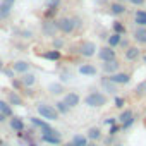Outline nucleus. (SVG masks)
I'll return each instance as SVG.
<instances>
[{
	"label": "nucleus",
	"instance_id": "7ed1b4c3",
	"mask_svg": "<svg viewBox=\"0 0 146 146\" xmlns=\"http://www.w3.org/2000/svg\"><path fill=\"white\" fill-rule=\"evenodd\" d=\"M38 113H40L41 119H45V120H57V119H58V112H57L53 107L46 105V103H40V105H38Z\"/></svg>",
	"mask_w": 146,
	"mask_h": 146
},
{
	"label": "nucleus",
	"instance_id": "c756f323",
	"mask_svg": "<svg viewBox=\"0 0 146 146\" xmlns=\"http://www.w3.org/2000/svg\"><path fill=\"white\" fill-rule=\"evenodd\" d=\"M113 33H117V35H124V33H125V26L120 24V23H113Z\"/></svg>",
	"mask_w": 146,
	"mask_h": 146
},
{
	"label": "nucleus",
	"instance_id": "e433bc0d",
	"mask_svg": "<svg viewBox=\"0 0 146 146\" xmlns=\"http://www.w3.org/2000/svg\"><path fill=\"white\" fill-rule=\"evenodd\" d=\"M70 79V74H67V72H62V81H69Z\"/></svg>",
	"mask_w": 146,
	"mask_h": 146
},
{
	"label": "nucleus",
	"instance_id": "39448f33",
	"mask_svg": "<svg viewBox=\"0 0 146 146\" xmlns=\"http://www.w3.org/2000/svg\"><path fill=\"white\" fill-rule=\"evenodd\" d=\"M98 58L103 60V62L115 60V50H112L110 46H103V48H100V52H98Z\"/></svg>",
	"mask_w": 146,
	"mask_h": 146
},
{
	"label": "nucleus",
	"instance_id": "2eb2a0df",
	"mask_svg": "<svg viewBox=\"0 0 146 146\" xmlns=\"http://www.w3.org/2000/svg\"><path fill=\"white\" fill-rule=\"evenodd\" d=\"M41 57H43V58H46V60L55 62V60H58V58H60V50H50V52H45V53H41Z\"/></svg>",
	"mask_w": 146,
	"mask_h": 146
},
{
	"label": "nucleus",
	"instance_id": "a19ab883",
	"mask_svg": "<svg viewBox=\"0 0 146 146\" xmlns=\"http://www.w3.org/2000/svg\"><path fill=\"white\" fill-rule=\"evenodd\" d=\"M2 67H4V62H2V58H0V70H2Z\"/></svg>",
	"mask_w": 146,
	"mask_h": 146
},
{
	"label": "nucleus",
	"instance_id": "a18cd8bd",
	"mask_svg": "<svg viewBox=\"0 0 146 146\" xmlns=\"http://www.w3.org/2000/svg\"><path fill=\"white\" fill-rule=\"evenodd\" d=\"M144 90H146V88H144Z\"/></svg>",
	"mask_w": 146,
	"mask_h": 146
},
{
	"label": "nucleus",
	"instance_id": "4468645a",
	"mask_svg": "<svg viewBox=\"0 0 146 146\" xmlns=\"http://www.w3.org/2000/svg\"><path fill=\"white\" fill-rule=\"evenodd\" d=\"M134 40L137 43H146V28H137L134 31Z\"/></svg>",
	"mask_w": 146,
	"mask_h": 146
},
{
	"label": "nucleus",
	"instance_id": "f8f14e48",
	"mask_svg": "<svg viewBox=\"0 0 146 146\" xmlns=\"http://www.w3.org/2000/svg\"><path fill=\"white\" fill-rule=\"evenodd\" d=\"M117 69H119V62L117 60H110V62H105L103 64V70L107 72V74H110V76L113 74Z\"/></svg>",
	"mask_w": 146,
	"mask_h": 146
},
{
	"label": "nucleus",
	"instance_id": "423d86ee",
	"mask_svg": "<svg viewBox=\"0 0 146 146\" xmlns=\"http://www.w3.org/2000/svg\"><path fill=\"white\" fill-rule=\"evenodd\" d=\"M108 81H112L113 84H125L131 81V76L127 74V72H119V74H112L108 78Z\"/></svg>",
	"mask_w": 146,
	"mask_h": 146
},
{
	"label": "nucleus",
	"instance_id": "2f4dec72",
	"mask_svg": "<svg viewBox=\"0 0 146 146\" xmlns=\"http://www.w3.org/2000/svg\"><path fill=\"white\" fill-rule=\"evenodd\" d=\"M134 120H136V119H134V117H132V119H129V120H127V122H124V124H122V125H120V127H122V129H129V127H131V125H132V124H134Z\"/></svg>",
	"mask_w": 146,
	"mask_h": 146
},
{
	"label": "nucleus",
	"instance_id": "ddd939ff",
	"mask_svg": "<svg viewBox=\"0 0 146 146\" xmlns=\"http://www.w3.org/2000/svg\"><path fill=\"white\" fill-rule=\"evenodd\" d=\"M110 12H112L113 16H120V14L125 12V7H124L120 2H113V4H110Z\"/></svg>",
	"mask_w": 146,
	"mask_h": 146
},
{
	"label": "nucleus",
	"instance_id": "7c9ffc66",
	"mask_svg": "<svg viewBox=\"0 0 146 146\" xmlns=\"http://www.w3.org/2000/svg\"><path fill=\"white\" fill-rule=\"evenodd\" d=\"M103 86L107 88V91H110V93H115V88H113V83H112V81L105 79V81H103Z\"/></svg>",
	"mask_w": 146,
	"mask_h": 146
},
{
	"label": "nucleus",
	"instance_id": "412c9836",
	"mask_svg": "<svg viewBox=\"0 0 146 146\" xmlns=\"http://www.w3.org/2000/svg\"><path fill=\"white\" fill-rule=\"evenodd\" d=\"M122 35H117V33H113V35H110L108 36V46L110 48H113V46H117V45H120V38Z\"/></svg>",
	"mask_w": 146,
	"mask_h": 146
},
{
	"label": "nucleus",
	"instance_id": "72a5a7b5",
	"mask_svg": "<svg viewBox=\"0 0 146 146\" xmlns=\"http://www.w3.org/2000/svg\"><path fill=\"white\" fill-rule=\"evenodd\" d=\"M115 107H117V108H122V107H124V100H122L120 96L115 98Z\"/></svg>",
	"mask_w": 146,
	"mask_h": 146
},
{
	"label": "nucleus",
	"instance_id": "ea45409f",
	"mask_svg": "<svg viewBox=\"0 0 146 146\" xmlns=\"http://www.w3.org/2000/svg\"><path fill=\"white\" fill-rule=\"evenodd\" d=\"M4 120H5V115H4V113H0V122H4Z\"/></svg>",
	"mask_w": 146,
	"mask_h": 146
},
{
	"label": "nucleus",
	"instance_id": "4c0bfd02",
	"mask_svg": "<svg viewBox=\"0 0 146 146\" xmlns=\"http://www.w3.org/2000/svg\"><path fill=\"white\" fill-rule=\"evenodd\" d=\"M129 2H131V4H134V5H143L144 0H129Z\"/></svg>",
	"mask_w": 146,
	"mask_h": 146
},
{
	"label": "nucleus",
	"instance_id": "0eeeda50",
	"mask_svg": "<svg viewBox=\"0 0 146 146\" xmlns=\"http://www.w3.org/2000/svg\"><path fill=\"white\" fill-rule=\"evenodd\" d=\"M41 141H43V143H48V144H52V146L62 144V137H60L58 132H57V134H41Z\"/></svg>",
	"mask_w": 146,
	"mask_h": 146
},
{
	"label": "nucleus",
	"instance_id": "393cba45",
	"mask_svg": "<svg viewBox=\"0 0 146 146\" xmlns=\"http://www.w3.org/2000/svg\"><path fill=\"white\" fill-rule=\"evenodd\" d=\"M9 103H11V105L21 107V105H23V98H21L17 93H11V95H9Z\"/></svg>",
	"mask_w": 146,
	"mask_h": 146
},
{
	"label": "nucleus",
	"instance_id": "5701e85b",
	"mask_svg": "<svg viewBox=\"0 0 146 146\" xmlns=\"http://www.w3.org/2000/svg\"><path fill=\"white\" fill-rule=\"evenodd\" d=\"M35 83H36L35 74H28V72H26V74L23 76V84H24V86H28V88H29V86H33Z\"/></svg>",
	"mask_w": 146,
	"mask_h": 146
},
{
	"label": "nucleus",
	"instance_id": "a211bd4d",
	"mask_svg": "<svg viewBox=\"0 0 146 146\" xmlns=\"http://www.w3.org/2000/svg\"><path fill=\"white\" fill-rule=\"evenodd\" d=\"M137 57H139V50L136 46H129L127 52H125V58L127 60H136Z\"/></svg>",
	"mask_w": 146,
	"mask_h": 146
},
{
	"label": "nucleus",
	"instance_id": "58836bf2",
	"mask_svg": "<svg viewBox=\"0 0 146 146\" xmlns=\"http://www.w3.org/2000/svg\"><path fill=\"white\" fill-rule=\"evenodd\" d=\"M105 124H107V125H115V119H107Z\"/></svg>",
	"mask_w": 146,
	"mask_h": 146
},
{
	"label": "nucleus",
	"instance_id": "4be33fe9",
	"mask_svg": "<svg viewBox=\"0 0 146 146\" xmlns=\"http://www.w3.org/2000/svg\"><path fill=\"white\" fill-rule=\"evenodd\" d=\"M62 0H46V7H48V16L53 14V11H57V7L60 5Z\"/></svg>",
	"mask_w": 146,
	"mask_h": 146
},
{
	"label": "nucleus",
	"instance_id": "f257e3e1",
	"mask_svg": "<svg viewBox=\"0 0 146 146\" xmlns=\"http://www.w3.org/2000/svg\"><path fill=\"white\" fill-rule=\"evenodd\" d=\"M84 103H86L88 107H103V105L107 103V96H105L103 93H100V91H93V93H90V95L86 96Z\"/></svg>",
	"mask_w": 146,
	"mask_h": 146
},
{
	"label": "nucleus",
	"instance_id": "f704fd0d",
	"mask_svg": "<svg viewBox=\"0 0 146 146\" xmlns=\"http://www.w3.org/2000/svg\"><path fill=\"white\" fill-rule=\"evenodd\" d=\"M2 4H5V5H9V7H14L16 0H2Z\"/></svg>",
	"mask_w": 146,
	"mask_h": 146
},
{
	"label": "nucleus",
	"instance_id": "37998d69",
	"mask_svg": "<svg viewBox=\"0 0 146 146\" xmlns=\"http://www.w3.org/2000/svg\"><path fill=\"white\" fill-rule=\"evenodd\" d=\"M67 146H74V144H72V143H70V144H67Z\"/></svg>",
	"mask_w": 146,
	"mask_h": 146
},
{
	"label": "nucleus",
	"instance_id": "1a4fd4ad",
	"mask_svg": "<svg viewBox=\"0 0 146 146\" xmlns=\"http://www.w3.org/2000/svg\"><path fill=\"white\" fill-rule=\"evenodd\" d=\"M79 74H83V76H95L96 74V67L91 65V64H83L79 67Z\"/></svg>",
	"mask_w": 146,
	"mask_h": 146
},
{
	"label": "nucleus",
	"instance_id": "dca6fc26",
	"mask_svg": "<svg viewBox=\"0 0 146 146\" xmlns=\"http://www.w3.org/2000/svg\"><path fill=\"white\" fill-rule=\"evenodd\" d=\"M11 127H12L14 131H17V132H21V131H24V122H23L21 119H17V117H14V119H11Z\"/></svg>",
	"mask_w": 146,
	"mask_h": 146
},
{
	"label": "nucleus",
	"instance_id": "c9c22d12",
	"mask_svg": "<svg viewBox=\"0 0 146 146\" xmlns=\"http://www.w3.org/2000/svg\"><path fill=\"white\" fill-rule=\"evenodd\" d=\"M119 129H120L119 125H110V134H117V132H119Z\"/></svg>",
	"mask_w": 146,
	"mask_h": 146
},
{
	"label": "nucleus",
	"instance_id": "20e7f679",
	"mask_svg": "<svg viewBox=\"0 0 146 146\" xmlns=\"http://www.w3.org/2000/svg\"><path fill=\"white\" fill-rule=\"evenodd\" d=\"M79 53L83 57H93L96 53V45L93 41H83L79 46Z\"/></svg>",
	"mask_w": 146,
	"mask_h": 146
},
{
	"label": "nucleus",
	"instance_id": "cd10ccee",
	"mask_svg": "<svg viewBox=\"0 0 146 146\" xmlns=\"http://www.w3.org/2000/svg\"><path fill=\"white\" fill-rule=\"evenodd\" d=\"M55 110H57L58 113H67V112H69V107H67L64 102H57V103H55Z\"/></svg>",
	"mask_w": 146,
	"mask_h": 146
},
{
	"label": "nucleus",
	"instance_id": "a878e982",
	"mask_svg": "<svg viewBox=\"0 0 146 146\" xmlns=\"http://www.w3.org/2000/svg\"><path fill=\"white\" fill-rule=\"evenodd\" d=\"M88 137H90V139H100V137H102V131H100L98 127H91V129L88 131Z\"/></svg>",
	"mask_w": 146,
	"mask_h": 146
},
{
	"label": "nucleus",
	"instance_id": "6ab92c4d",
	"mask_svg": "<svg viewBox=\"0 0 146 146\" xmlns=\"http://www.w3.org/2000/svg\"><path fill=\"white\" fill-rule=\"evenodd\" d=\"M11 11H12V7H9V5H5V4L0 2V21H2V19H7V17L11 16Z\"/></svg>",
	"mask_w": 146,
	"mask_h": 146
},
{
	"label": "nucleus",
	"instance_id": "79ce46f5",
	"mask_svg": "<svg viewBox=\"0 0 146 146\" xmlns=\"http://www.w3.org/2000/svg\"><path fill=\"white\" fill-rule=\"evenodd\" d=\"M143 60H144V62H146V55H144V57H143Z\"/></svg>",
	"mask_w": 146,
	"mask_h": 146
},
{
	"label": "nucleus",
	"instance_id": "9b49d317",
	"mask_svg": "<svg viewBox=\"0 0 146 146\" xmlns=\"http://www.w3.org/2000/svg\"><path fill=\"white\" fill-rule=\"evenodd\" d=\"M55 31H57V24H55V21H53V23H52V21L43 23V33H45L46 36H55Z\"/></svg>",
	"mask_w": 146,
	"mask_h": 146
},
{
	"label": "nucleus",
	"instance_id": "473e14b6",
	"mask_svg": "<svg viewBox=\"0 0 146 146\" xmlns=\"http://www.w3.org/2000/svg\"><path fill=\"white\" fill-rule=\"evenodd\" d=\"M62 45H64V41H62V40H58V38H55V40H53V46H55V50L62 48Z\"/></svg>",
	"mask_w": 146,
	"mask_h": 146
},
{
	"label": "nucleus",
	"instance_id": "f3484780",
	"mask_svg": "<svg viewBox=\"0 0 146 146\" xmlns=\"http://www.w3.org/2000/svg\"><path fill=\"white\" fill-rule=\"evenodd\" d=\"M134 19H136V24H139L141 28L146 26V12L144 11H137L136 16H134Z\"/></svg>",
	"mask_w": 146,
	"mask_h": 146
},
{
	"label": "nucleus",
	"instance_id": "aec40b11",
	"mask_svg": "<svg viewBox=\"0 0 146 146\" xmlns=\"http://www.w3.org/2000/svg\"><path fill=\"white\" fill-rule=\"evenodd\" d=\"M72 144H74V146H86V144H88V137L78 134V136L72 137Z\"/></svg>",
	"mask_w": 146,
	"mask_h": 146
},
{
	"label": "nucleus",
	"instance_id": "bb28decb",
	"mask_svg": "<svg viewBox=\"0 0 146 146\" xmlns=\"http://www.w3.org/2000/svg\"><path fill=\"white\" fill-rule=\"evenodd\" d=\"M48 91H50L52 95H60V93L64 91V88H62V84H60V83H57V84H50Z\"/></svg>",
	"mask_w": 146,
	"mask_h": 146
},
{
	"label": "nucleus",
	"instance_id": "9d476101",
	"mask_svg": "<svg viewBox=\"0 0 146 146\" xmlns=\"http://www.w3.org/2000/svg\"><path fill=\"white\" fill-rule=\"evenodd\" d=\"M12 70L14 72H21V74H26V72L29 70V64L26 60H19V62H16L12 65Z\"/></svg>",
	"mask_w": 146,
	"mask_h": 146
},
{
	"label": "nucleus",
	"instance_id": "6e6552de",
	"mask_svg": "<svg viewBox=\"0 0 146 146\" xmlns=\"http://www.w3.org/2000/svg\"><path fill=\"white\" fill-rule=\"evenodd\" d=\"M64 103H65L69 108L78 107V105H79V95H78V93H67L65 98H64Z\"/></svg>",
	"mask_w": 146,
	"mask_h": 146
},
{
	"label": "nucleus",
	"instance_id": "c85d7f7f",
	"mask_svg": "<svg viewBox=\"0 0 146 146\" xmlns=\"http://www.w3.org/2000/svg\"><path fill=\"white\" fill-rule=\"evenodd\" d=\"M134 115H132V112L131 110H124L122 113H120V117H119V120H120V124H124V122H127L129 119H132Z\"/></svg>",
	"mask_w": 146,
	"mask_h": 146
},
{
	"label": "nucleus",
	"instance_id": "c03bdc74",
	"mask_svg": "<svg viewBox=\"0 0 146 146\" xmlns=\"http://www.w3.org/2000/svg\"><path fill=\"white\" fill-rule=\"evenodd\" d=\"M86 146H95V144H86Z\"/></svg>",
	"mask_w": 146,
	"mask_h": 146
},
{
	"label": "nucleus",
	"instance_id": "b1692460",
	"mask_svg": "<svg viewBox=\"0 0 146 146\" xmlns=\"http://www.w3.org/2000/svg\"><path fill=\"white\" fill-rule=\"evenodd\" d=\"M0 113H4L5 117H12V108L9 103L5 102H0Z\"/></svg>",
	"mask_w": 146,
	"mask_h": 146
},
{
	"label": "nucleus",
	"instance_id": "f03ea898",
	"mask_svg": "<svg viewBox=\"0 0 146 146\" xmlns=\"http://www.w3.org/2000/svg\"><path fill=\"white\" fill-rule=\"evenodd\" d=\"M55 24H57V29L65 33V35H69L76 29V19H72V17H62V19L55 21Z\"/></svg>",
	"mask_w": 146,
	"mask_h": 146
}]
</instances>
